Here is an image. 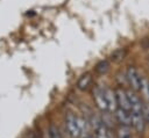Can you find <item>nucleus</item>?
<instances>
[{"instance_id": "obj_13", "label": "nucleus", "mask_w": 149, "mask_h": 138, "mask_svg": "<svg viewBox=\"0 0 149 138\" xmlns=\"http://www.w3.org/2000/svg\"><path fill=\"white\" fill-rule=\"evenodd\" d=\"M125 56H126V50L125 49H118L111 55V60L114 63H119L125 58Z\"/></svg>"}, {"instance_id": "obj_11", "label": "nucleus", "mask_w": 149, "mask_h": 138, "mask_svg": "<svg viewBox=\"0 0 149 138\" xmlns=\"http://www.w3.org/2000/svg\"><path fill=\"white\" fill-rule=\"evenodd\" d=\"M116 138H133V132L130 126L121 125L116 130Z\"/></svg>"}, {"instance_id": "obj_3", "label": "nucleus", "mask_w": 149, "mask_h": 138, "mask_svg": "<svg viewBox=\"0 0 149 138\" xmlns=\"http://www.w3.org/2000/svg\"><path fill=\"white\" fill-rule=\"evenodd\" d=\"M93 100L97 104V107L100 109V110H108V107H107V101H106V96H105V92L102 88L100 87H94L93 88Z\"/></svg>"}, {"instance_id": "obj_7", "label": "nucleus", "mask_w": 149, "mask_h": 138, "mask_svg": "<svg viewBox=\"0 0 149 138\" xmlns=\"http://www.w3.org/2000/svg\"><path fill=\"white\" fill-rule=\"evenodd\" d=\"M115 118L121 125H128V126L132 125V112L130 111L118 108L115 111Z\"/></svg>"}, {"instance_id": "obj_8", "label": "nucleus", "mask_w": 149, "mask_h": 138, "mask_svg": "<svg viewBox=\"0 0 149 138\" xmlns=\"http://www.w3.org/2000/svg\"><path fill=\"white\" fill-rule=\"evenodd\" d=\"M127 94H128V97H129L132 111L133 112H142L143 103L141 102V99L136 95V93L135 92H132V90H128Z\"/></svg>"}, {"instance_id": "obj_17", "label": "nucleus", "mask_w": 149, "mask_h": 138, "mask_svg": "<svg viewBox=\"0 0 149 138\" xmlns=\"http://www.w3.org/2000/svg\"><path fill=\"white\" fill-rule=\"evenodd\" d=\"M142 45L144 46V49H149V38H144L142 42Z\"/></svg>"}, {"instance_id": "obj_12", "label": "nucleus", "mask_w": 149, "mask_h": 138, "mask_svg": "<svg viewBox=\"0 0 149 138\" xmlns=\"http://www.w3.org/2000/svg\"><path fill=\"white\" fill-rule=\"evenodd\" d=\"M95 137L97 138H111V131L105 124H101L99 128L95 129Z\"/></svg>"}, {"instance_id": "obj_18", "label": "nucleus", "mask_w": 149, "mask_h": 138, "mask_svg": "<svg viewBox=\"0 0 149 138\" xmlns=\"http://www.w3.org/2000/svg\"><path fill=\"white\" fill-rule=\"evenodd\" d=\"M90 138H97V137H94V136H91V137H90Z\"/></svg>"}, {"instance_id": "obj_4", "label": "nucleus", "mask_w": 149, "mask_h": 138, "mask_svg": "<svg viewBox=\"0 0 149 138\" xmlns=\"http://www.w3.org/2000/svg\"><path fill=\"white\" fill-rule=\"evenodd\" d=\"M115 94H116V100H118V106L119 108L121 109H125L127 111H132V108H130V102H129V97H128V94L125 89L122 88H118L115 90Z\"/></svg>"}, {"instance_id": "obj_1", "label": "nucleus", "mask_w": 149, "mask_h": 138, "mask_svg": "<svg viewBox=\"0 0 149 138\" xmlns=\"http://www.w3.org/2000/svg\"><path fill=\"white\" fill-rule=\"evenodd\" d=\"M126 78H127L128 83L132 86V89H133V90H135V92L141 90L143 78L141 77V74H140V72L136 70V67H134V66H129V67L127 68Z\"/></svg>"}, {"instance_id": "obj_14", "label": "nucleus", "mask_w": 149, "mask_h": 138, "mask_svg": "<svg viewBox=\"0 0 149 138\" xmlns=\"http://www.w3.org/2000/svg\"><path fill=\"white\" fill-rule=\"evenodd\" d=\"M109 70V63L107 60H101L95 66V71L99 73V74H105L107 71Z\"/></svg>"}, {"instance_id": "obj_5", "label": "nucleus", "mask_w": 149, "mask_h": 138, "mask_svg": "<svg viewBox=\"0 0 149 138\" xmlns=\"http://www.w3.org/2000/svg\"><path fill=\"white\" fill-rule=\"evenodd\" d=\"M132 112V126L134 128V130L139 133H142L146 129V119L142 115V112Z\"/></svg>"}, {"instance_id": "obj_9", "label": "nucleus", "mask_w": 149, "mask_h": 138, "mask_svg": "<svg viewBox=\"0 0 149 138\" xmlns=\"http://www.w3.org/2000/svg\"><path fill=\"white\" fill-rule=\"evenodd\" d=\"M77 121H78V125H79V131H80V137L81 138H90V128H91V124H90V121L87 119H84L81 117H77Z\"/></svg>"}, {"instance_id": "obj_10", "label": "nucleus", "mask_w": 149, "mask_h": 138, "mask_svg": "<svg viewBox=\"0 0 149 138\" xmlns=\"http://www.w3.org/2000/svg\"><path fill=\"white\" fill-rule=\"evenodd\" d=\"M91 81H92V77H91L90 73H85V74H83V75L79 78L78 82H77V87H78V89H80V90H85V89H87L88 86L91 85Z\"/></svg>"}, {"instance_id": "obj_15", "label": "nucleus", "mask_w": 149, "mask_h": 138, "mask_svg": "<svg viewBox=\"0 0 149 138\" xmlns=\"http://www.w3.org/2000/svg\"><path fill=\"white\" fill-rule=\"evenodd\" d=\"M49 135H50V138H63L59 129L56 126V125H50V129H49Z\"/></svg>"}, {"instance_id": "obj_2", "label": "nucleus", "mask_w": 149, "mask_h": 138, "mask_svg": "<svg viewBox=\"0 0 149 138\" xmlns=\"http://www.w3.org/2000/svg\"><path fill=\"white\" fill-rule=\"evenodd\" d=\"M65 126H66V130L69 132V135L73 138H78L80 137V131H79V125H78V121H77V117L69 112L65 117Z\"/></svg>"}, {"instance_id": "obj_6", "label": "nucleus", "mask_w": 149, "mask_h": 138, "mask_svg": "<svg viewBox=\"0 0 149 138\" xmlns=\"http://www.w3.org/2000/svg\"><path fill=\"white\" fill-rule=\"evenodd\" d=\"M104 92H105V96H106V101H107L108 110L115 112L116 109L119 108L115 90H113V89H111V88H106V89H104Z\"/></svg>"}, {"instance_id": "obj_16", "label": "nucleus", "mask_w": 149, "mask_h": 138, "mask_svg": "<svg viewBox=\"0 0 149 138\" xmlns=\"http://www.w3.org/2000/svg\"><path fill=\"white\" fill-rule=\"evenodd\" d=\"M142 115L146 119L147 123H149V103H143V109H142Z\"/></svg>"}]
</instances>
